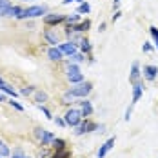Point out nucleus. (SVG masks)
Segmentation results:
<instances>
[{
  "mask_svg": "<svg viewBox=\"0 0 158 158\" xmlns=\"http://www.w3.org/2000/svg\"><path fill=\"white\" fill-rule=\"evenodd\" d=\"M78 20H80V15H78V13H75V15H67V16H65V22H69L71 26L78 24Z\"/></svg>",
  "mask_w": 158,
  "mask_h": 158,
  "instance_id": "nucleus-24",
  "label": "nucleus"
},
{
  "mask_svg": "<svg viewBox=\"0 0 158 158\" xmlns=\"http://www.w3.org/2000/svg\"><path fill=\"white\" fill-rule=\"evenodd\" d=\"M77 2H80V4H82V2H85V0H77Z\"/></svg>",
  "mask_w": 158,
  "mask_h": 158,
  "instance_id": "nucleus-39",
  "label": "nucleus"
},
{
  "mask_svg": "<svg viewBox=\"0 0 158 158\" xmlns=\"http://www.w3.org/2000/svg\"><path fill=\"white\" fill-rule=\"evenodd\" d=\"M0 158H4V156H0Z\"/></svg>",
  "mask_w": 158,
  "mask_h": 158,
  "instance_id": "nucleus-40",
  "label": "nucleus"
},
{
  "mask_svg": "<svg viewBox=\"0 0 158 158\" xmlns=\"http://www.w3.org/2000/svg\"><path fill=\"white\" fill-rule=\"evenodd\" d=\"M131 113H133V106H131V107H127V111H126V116H124V118H126L127 122H129V118H131Z\"/></svg>",
  "mask_w": 158,
  "mask_h": 158,
  "instance_id": "nucleus-33",
  "label": "nucleus"
},
{
  "mask_svg": "<svg viewBox=\"0 0 158 158\" xmlns=\"http://www.w3.org/2000/svg\"><path fill=\"white\" fill-rule=\"evenodd\" d=\"M35 136L38 138V142L42 143V145H49V143H53V140H55V135L51 131L42 129V127H36L35 129Z\"/></svg>",
  "mask_w": 158,
  "mask_h": 158,
  "instance_id": "nucleus-5",
  "label": "nucleus"
},
{
  "mask_svg": "<svg viewBox=\"0 0 158 158\" xmlns=\"http://www.w3.org/2000/svg\"><path fill=\"white\" fill-rule=\"evenodd\" d=\"M71 2H75V0H64L62 4H64V6H67V4H71Z\"/></svg>",
  "mask_w": 158,
  "mask_h": 158,
  "instance_id": "nucleus-36",
  "label": "nucleus"
},
{
  "mask_svg": "<svg viewBox=\"0 0 158 158\" xmlns=\"http://www.w3.org/2000/svg\"><path fill=\"white\" fill-rule=\"evenodd\" d=\"M67 78H69L71 84L84 82V75H82V69L78 67V64H69L67 65Z\"/></svg>",
  "mask_w": 158,
  "mask_h": 158,
  "instance_id": "nucleus-4",
  "label": "nucleus"
},
{
  "mask_svg": "<svg viewBox=\"0 0 158 158\" xmlns=\"http://www.w3.org/2000/svg\"><path fill=\"white\" fill-rule=\"evenodd\" d=\"M142 73H143V77H145V80H149V82H153V80L158 78V67L156 65H143Z\"/></svg>",
  "mask_w": 158,
  "mask_h": 158,
  "instance_id": "nucleus-9",
  "label": "nucleus"
},
{
  "mask_svg": "<svg viewBox=\"0 0 158 158\" xmlns=\"http://www.w3.org/2000/svg\"><path fill=\"white\" fill-rule=\"evenodd\" d=\"M35 91H36V89H35L33 85H27V87H22V89H20V95L22 96H29V95H33Z\"/></svg>",
  "mask_w": 158,
  "mask_h": 158,
  "instance_id": "nucleus-25",
  "label": "nucleus"
},
{
  "mask_svg": "<svg viewBox=\"0 0 158 158\" xmlns=\"http://www.w3.org/2000/svg\"><path fill=\"white\" fill-rule=\"evenodd\" d=\"M142 93H143V85H142V82H135L133 84V106L140 100V96H142Z\"/></svg>",
  "mask_w": 158,
  "mask_h": 158,
  "instance_id": "nucleus-11",
  "label": "nucleus"
},
{
  "mask_svg": "<svg viewBox=\"0 0 158 158\" xmlns=\"http://www.w3.org/2000/svg\"><path fill=\"white\" fill-rule=\"evenodd\" d=\"M80 113H82V116H85V118L93 114V106H91V102H89V100H85V98H84V100L80 102Z\"/></svg>",
  "mask_w": 158,
  "mask_h": 158,
  "instance_id": "nucleus-12",
  "label": "nucleus"
},
{
  "mask_svg": "<svg viewBox=\"0 0 158 158\" xmlns=\"http://www.w3.org/2000/svg\"><path fill=\"white\" fill-rule=\"evenodd\" d=\"M48 56H49V60L58 62V60H62V58H64V53L60 51V48H58V46H53V48L48 49Z\"/></svg>",
  "mask_w": 158,
  "mask_h": 158,
  "instance_id": "nucleus-10",
  "label": "nucleus"
},
{
  "mask_svg": "<svg viewBox=\"0 0 158 158\" xmlns=\"http://www.w3.org/2000/svg\"><path fill=\"white\" fill-rule=\"evenodd\" d=\"M44 38L48 40L49 44L58 46V36H56V33L53 31V29H46V31H44Z\"/></svg>",
  "mask_w": 158,
  "mask_h": 158,
  "instance_id": "nucleus-15",
  "label": "nucleus"
},
{
  "mask_svg": "<svg viewBox=\"0 0 158 158\" xmlns=\"http://www.w3.org/2000/svg\"><path fill=\"white\" fill-rule=\"evenodd\" d=\"M38 109L42 111V113H44V114H46V118H49V120H51V118H53V114H51V111H49L48 107H46V106H38Z\"/></svg>",
  "mask_w": 158,
  "mask_h": 158,
  "instance_id": "nucleus-29",
  "label": "nucleus"
},
{
  "mask_svg": "<svg viewBox=\"0 0 158 158\" xmlns=\"http://www.w3.org/2000/svg\"><path fill=\"white\" fill-rule=\"evenodd\" d=\"M58 48L62 51L64 55H67V56H71V55H75L77 53V46L73 44V42H64V44H58Z\"/></svg>",
  "mask_w": 158,
  "mask_h": 158,
  "instance_id": "nucleus-13",
  "label": "nucleus"
},
{
  "mask_svg": "<svg viewBox=\"0 0 158 158\" xmlns=\"http://www.w3.org/2000/svg\"><path fill=\"white\" fill-rule=\"evenodd\" d=\"M113 145H114V136H111L109 140H106V142L100 145V149H98L96 156H98V158H106V155H107L111 149H113Z\"/></svg>",
  "mask_w": 158,
  "mask_h": 158,
  "instance_id": "nucleus-8",
  "label": "nucleus"
},
{
  "mask_svg": "<svg viewBox=\"0 0 158 158\" xmlns=\"http://www.w3.org/2000/svg\"><path fill=\"white\" fill-rule=\"evenodd\" d=\"M118 4H120V0H114V2H113V6H114V7H118Z\"/></svg>",
  "mask_w": 158,
  "mask_h": 158,
  "instance_id": "nucleus-37",
  "label": "nucleus"
},
{
  "mask_svg": "<svg viewBox=\"0 0 158 158\" xmlns=\"http://www.w3.org/2000/svg\"><path fill=\"white\" fill-rule=\"evenodd\" d=\"M65 22V15H58V13H48L44 16V24L46 26H58Z\"/></svg>",
  "mask_w": 158,
  "mask_h": 158,
  "instance_id": "nucleus-7",
  "label": "nucleus"
},
{
  "mask_svg": "<svg viewBox=\"0 0 158 158\" xmlns=\"http://www.w3.org/2000/svg\"><path fill=\"white\" fill-rule=\"evenodd\" d=\"M35 100L38 102V106H44V102H48V93H44V91H35Z\"/></svg>",
  "mask_w": 158,
  "mask_h": 158,
  "instance_id": "nucleus-19",
  "label": "nucleus"
},
{
  "mask_svg": "<svg viewBox=\"0 0 158 158\" xmlns=\"http://www.w3.org/2000/svg\"><path fill=\"white\" fill-rule=\"evenodd\" d=\"M11 158H29V156H27V155H24V151H22V149H16V151H13Z\"/></svg>",
  "mask_w": 158,
  "mask_h": 158,
  "instance_id": "nucleus-28",
  "label": "nucleus"
},
{
  "mask_svg": "<svg viewBox=\"0 0 158 158\" xmlns=\"http://www.w3.org/2000/svg\"><path fill=\"white\" fill-rule=\"evenodd\" d=\"M140 75H142V71H140V64L135 62L133 65H131V75H129V80H131V82L135 84V82H138Z\"/></svg>",
  "mask_w": 158,
  "mask_h": 158,
  "instance_id": "nucleus-14",
  "label": "nucleus"
},
{
  "mask_svg": "<svg viewBox=\"0 0 158 158\" xmlns=\"http://www.w3.org/2000/svg\"><path fill=\"white\" fill-rule=\"evenodd\" d=\"M89 26H91V22H89V20H85V22H80V24L71 26L69 29H71V31H77V33H82V31H87V29H89Z\"/></svg>",
  "mask_w": 158,
  "mask_h": 158,
  "instance_id": "nucleus-16",
  "label": "nucleus"
},
{
  "mask_svg": "<svg viewBox=\"0 0 158 158\" xmlns=\"http://www.w3.org/2000/svg\"><path fill=\"white\" fill-rule=\"evenodd\" d=\"M85 60V56L82 55V53H75V55H71L69 56V64H80Z\"/></svg>",
  "mask_w": 158,
  "mask_h": 158,
  "instance_id": "nucleus-22",
  "label": "nucleus"
},
{
  "mask_svg": "<svg viewBox=\"0 0 158 158\" xmlns=\"http://www.w3.org/2000/svg\"><path fill=\"white\" fill-rule=\"evenodd\" d=\"M77 13H78V15H89V13H91V6H89L87 2H82L78 6V9H77Z\"/></svg>",
  "mask_w": 158,
  "mask_h": 158,
  "instance_id": "nucleus-20",
  "label": "nucleus"
},
{
  "mask_svg": "<svg viewBox=\"0 0 158 158\" xmlns=\"http://www.w3.org/2000/svg\"><path fill=\"white\" fill-rule=\"evenodd\" d=\"M155 48H156V49H158V42H155Z\"/></svg>",
  "mask_w": 158,
  "mask_h": 158,
  "instance_id": "nucleus-38",
  "label": "nucleus"
},
{
  "mask_svg": "<svg viewBox=\"0 0 158 158\" xmlns=\"http://www.w3.org/2000/svg\"><path fill=\"white\" fill-rule=\"evenodd\" d=\"M0 156H11V151H9V147L2 142V140H0Z\"/></svg>",
  "mask_w": 158,
  "mask_h": 158,
  "instance_id": "nucleus-23",
  "label": "nucleus"
},
{
  "mask_svg": "<svg viewBox=\"0 0 158 158\" xmlns=\"http://www.w3.org/2000/svg\"><path fill=\"white\" fill-rule=\"evenodd\" d=\"M53 147H55L56 151H60V149L65 147V142H64L62 138H55V140H53Z\"/></svg>",
  "mask_w": 158,
  "mask_h": 158,
  "instance_id": "nucleus-26",
  "label": "nucleus"
},
{
  "mask_svg": "<svg viewBox=\"0 0 158 158\" xmlns=\"http://www.w3.org/2000/svg\"><path fill=\"white\" fill-rule=\"evenodd\" d=\"M7 104H9L11 107H15L16 111H24V106H22V104H18V102H16L15 98H11V100H7Z\"/></svg>",
  "mask_w": 158,
  "mask_h": 158,
  "instance_id": "nucleus-27",
  "label": "nucleus"
},
{
  "mask_svg": "<svg viewBox=\"0 0 158 158\" xmlns=\"http://www.w3.org/2000/svg\"><path fill=\"white\" fill-rule=\"evenodd\" d=\"M75 129H77V131H75V135H77V136H80V135H84V133H91V131L98 129V124H95V122H89V120H82V122H80Z\"/></svg>",
  "mask_w": 158,
  "mask_h": 158,
  "instance_id": "nucleus-6",
  "label": "nucleus"
},
{
  "mask_svg": "<svg viewBox=\"0 0 158 158\" xmlns=\"http://www.w3.org/2000/svg\"><path fill=\"white\" fill-rule=\"evenodd\" d=\"M11 6H13V4H11L9 0H0V16H6L7 9H9Z\"/></svg>",
  "mask_w": 158,
  "mask_h": 158,
  "instance_id": "nucleus-21",
  "label": "nucleus"
},
{
  "mask_svg": "<svg viewBox=\"0 0 158 158\" xmlns=\"http://www.w3.org/2000/svg\"><path fill=\"white\" fill-rule=\"evenodd\" d=\"M82 51H84V53H89V51H91V44H89V40H82Z\"/></svg>",
  "mask_w": 158,
  "mask_h": 158,
  "instance_id": "nucleus-30",
  "label": "nucleus"
},
{
  "mask_svg": "<svg viewBox=\"0 0 158 158\" xmlns=\"http://www.w3.org/2000/svg\"><path fill=\"white\" fill-rule=\"evenodd\" d=\"M64 120H65L67 127H77L84 120V116H82L80 109H67L65 114H64Z\"/></svg>",
  "mask_w": 158,
  "mask_h": 158,
  "instance_id": "nucleus-3",
  "label": "nucleus"
},
{
  "mask_svg": "<svg viewBox=\"0 0 158 158\" xmlns=\"http://www.w3.org/2000/svg\"><path fill=\"white\" fill-rule=\"evenodd\" d=\"M0 91H2V93H6V95H11L13 98H16V91L9 85V84H6V82H2V84H0Z\"/></svg>",
  "mask_w": 158,
  "mask_h": 158,
  "instance_id": "nucleus-18",
  "label": "nucleus"
},
{
  "mask_svg": "<svg viewBox=\"0 0 158 158\" xmlns=\"http://www.w3.org/2000/svg\"><path fill=\"white\" fill-rule=\"evenodd\" d=\"M91 89H93L91 82H80V84H77L75 87L69 89V95L75 96V98H85V96L91 93Z\"/></svg>",
  "mask_w": 158,
  "mask_h": 158,
  "instance_id": "nucleus-2",
  "label": "nucleus"
},
{
  "mask_svg": "<svg viewBox=\"0 0 158 158\" xmlns=\"http://www.w3.org/2000/svg\"><path fill=\"white\" fill-rule=\"evenodd\" d=\"M149 33H151L153 40H155V42H158V29L155 27V26H151V27H149Z\"/></svg>",
  "mask_w": 158,
  "mask_h": 158,
  "instance_id": "nucleus-31",
  "label": "nucleus"
},
{
  "mask_svg": "<svg viewBox=\"0 0 158 158\" xmlns=\"http://www.w3.org/2000/svg\"><path fill=\"white\" fill-rule=\"evenodd\" d=\"M55 122H56V126H60V127L67 126V124H65V120H64V118H58V116H56V118H55Z\"/></svg>",
  "mask_w": 158,
  "mask_h": 158,
  "instance_id": "nucleus-32",
  "label": "nucleus"
},
{
  "mask_svg": "<svg viewBox=\"0 0 158 158\" xmlns=\"http://www.w3.org/2000/svg\"><path fill=\"white\" fill-rule=\"evenodd\" d=\"M143 51H145V53H149V51H153V48H151V46H149V44H143Z\"/></svg>",
  "mask_w": 158,
  "mask_h": 158,
  "instance_id": "nucleus-34",
  "label": "nucleus"
},
{
  "mask_svg": "<svg viewBox=\"0 0 158 158\" xmlns=\"http://www.w3.org/2000/svg\"><path fill=\"white\" fill-rule=\"evenodd\" d=\"M22 11H24V7H20V6H11V7L7 9L6 16H15V18H18V16L22 15Z\"/></svg>",
  "mask_w": 158,
  "mask_h": 158,
  "instance_id": "nucleus-17",
  "label": "nucleus"
},
{
  "mask_svg": "<svg viewBox=\"0 0 158 158\" xmlns=\"http://www.w3.org/2000/svg\"><path fill=\"white\" fill-rule=\"evenodd\" d=\"M48 15V6H29L22 11V15L18 16L20 20L22 18H38V16H46Z\"/></svg>",
  "mask_w": 158,
  "mask_h": 158,
  "instance_id": "nucleus-1",
  "label": "nucleus"
},
{
  "mask_svg": "<svg viewBox=\"0 0 158 158\" xmlns=\"http://www.w3.org/2000/svg\"><path fill=\"white\" fill-rule=\"evenodd\" d=\"M0 102H7L6 100V93H2V91H0Z\"/></svg>",
  "mask_w": 158,
  "mask_h": 158,
  "instance_id": "nucleus-35",
  "label": "nucleus"
}]
</instances>
